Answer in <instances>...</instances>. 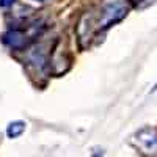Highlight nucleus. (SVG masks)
Listing matches in <instances>:
<instances>
[{
    "label": "nucleus",
    "instance_id": "f257e3e1",
    "mask_svg": "<svg viewBox=\"0 0 157 157\" xmlns=\"http://www.w3.org/2000/svg\"><path fill=\"white\" fill-rule=\"evenodd\" d=\"M129 13L126 0H104L96 13L85 14L78 24V38L80 41L94 36L99 32H105L112 25L123 21Z\"/></svg>",
    "mask_w": 157,
    "mask_h": 157
},
{
    "label": "nucleus",
    "instance_id": "f03ea898",
    "mask_svg": "<svg viewBox=\"0 0 157 157\" xmlns=\"http://www.w3.org/2000/svg\"><path fill=\"white\" fill-rule=\"evenodd\" d=\"M132 145L137 151L146 155L157 154V132L152 127H143L132 137Z\"/></svg>",
    "mask_w": 157,
    "mask_h": 157
},
{
    "label": "nucleus",
    "instance_id": "7ed1b4c3",
    "mask_svg": "<svg viewBox=\"0 0 157 157\" xmlns=\"http://www.w3.org/2000/svg\"><path fill=\"white\" fill-rule=\"evenodd\" d=\"M33 39H35V33H25L21 29L10 30L3 36L5 44H8L11 49H24V47H27Z\"/></svg>",
    "mask_w": 157,
    "mask_h": 157
},
{
    "label": "nucleus",
    "instance_id": "20e7f679",
    "mask_svg": "<svg viewBox=\"0 0 157 157\" xmlns=\"http://www.w3.org/2000/svg\"><path fill=\"white\" fill-rule=\"evenodd\" d=\"M25 124L24 121H13L8 124L6 127V135L8 138H19L24 132H25Z\"/></svg>",
    "mask_w": 157,
    "mask_h": 157
},
{
    "label": "nucleus",
    "instance_id": "39448f33",
    "mask_svg": "<svg viewBox=\"0 0 157 157\" xmlns=\"http://www.w3.org/2000/svg\"><path fill=\"white\" fill-rule=\"evenodd\" d=\"M14 2H16V0H0V6H2V8H6V6H11Z\"/></svg>",
    "mask_w": 157,
    "mask_h": 157
},
{
    "label": "nucleus",
    "instance_id": "423d86ee",
    "mask_svg": "<svg viewBox=\"0 0 157 157\" xmlns=\"http://www.w3.org/2000/svg\"><path fill=\"white\" fill-rule=\"evenodd\" d=\"M36 2H44V0H36Z\"/></svg>",
    "mask_w": 157,
    "mask_h": 157
}]
</instances>
